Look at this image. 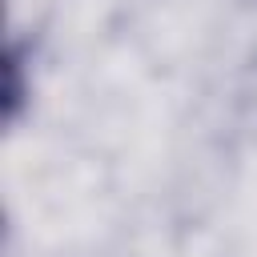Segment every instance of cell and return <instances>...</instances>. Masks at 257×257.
I'll use <instances>...</instances> for the list:
<instances>
[]
</instances>
